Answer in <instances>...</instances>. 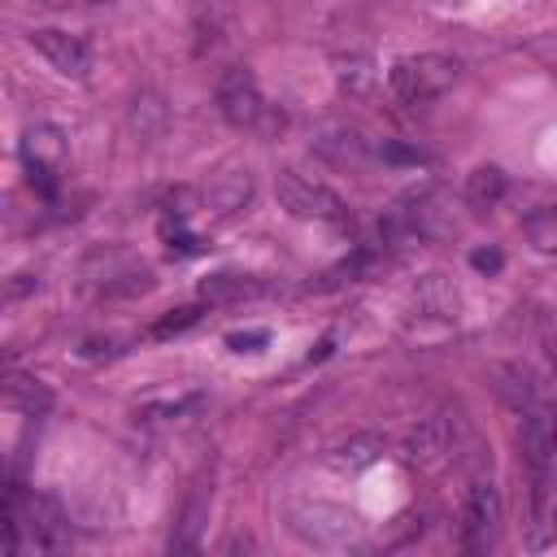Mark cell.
I'll use <instances>...</instances> for the list:
<instances>
[{
  "instance_id": "6da1fadb",
  "label": "cell",
  "mask_w": 557,
  "mask_h": 557,
  "mask_svg": "<svg viewBox=\"0 0 557 557\" xmlns=\"http://www.w3.org/2000/svg\"><path fill=\"white\" fill-rule=\"evenodd\" d=\"M78 287L91 300H126L152 287V265L122 244H100L78 261Z\"/></svg>"
},
{
  "instance_id": "7a4b0ae2",
  "label": "cell",
  "mask_w": 557,
  "mask_h": 557,
  "mask_svg": "<svg viewBox=\"0 0 557 557\" xmlns=\"http://www.w3.org/2000/svg\"><path fill=\"white\" fill-rule=\"evenodd\" d=\"M213 96H218V113L235 131H252L261 139H274L283 131V109H274L261 96V87H257V78H252L248 65H226L218 74V91Z\"/></svg>"
},
{
  "instance_id": "3957f363",
  "label": "cell",
  "mask_w": 557,
  "mask_h": 557,
  "mask_svg": "<svg viewBox=\"0 0 557 557\" xmlns=\"http://www.w3.org/2000/svg\"><path fill=\"white\" fill-rule=\"evenodd\" d=\"M457 78H461V61L448 52H413L387 70V83H392L396 100H405V104H426V100L444 96Z\"/></svg>"
},
{
  "instance_id": "277c9868",
  "label": "cell",
  "mask_w": 557,
  "mask_h": 557,
  "mask_svg": "<svg viewBox=\"0 0 557 557\" xmlns=\"http://www.w3.org/2000/svg\"><path fill=\"white\" fill-rule=\"evenodd\" d=\"M65 161H70V144H65L61 126L35 122V126L22 131V165H26V183H30L35 196L57 200Z\"/></svg>"
},
{
  "instance_id": "5b68a950",
  "label": "cell",
  "mask_w": 557,
  "mask_h": 557,
  "mask_svg": "<svg viewBox=\"0 0 557 557\" xmlns=\"http://www.w3.org/2000/svg\"><path fill=\"white\" fill-rule=\"evenodd\" d=\"M274 191H278L283 209H287L292 218H305V222H339V218L348 213V205H344L339 191H331L326 183H318V178H309V174H300V170H292V165L278 170Z\"/></svg>"
},
{
  "instance_id": "8992f818",
  "label": "cell",
  "mask_w": 557,
  "mask_h": 557,
  "mask_svg": "<svg viewBox=\"0 0 557 557\" xmlns=\"http://www.w3.org/2000/svg\"><path fill=\"white\" fill-rule=\"evenodd\" d=\"M522 540L527 548H548L557 540V461L531 470V487H527V522H522Z\"/></svg>"
},
{
  "instance_id": "52a82bcc",
  "label": "cell",
  "mask_w": 557,
  "mask_h": 557,
  "mask_svg": "<svg viewBox=\"0 0 557 557\" xmlns=\"http://www.w3.org/2000/svg\"><path fill=\"white\" fill-rule=\"evenodd\" d=\"M500 535V496L492 483H470L461 505V544L466 553H487Z\"/></svg>"
},
{
  "instance_id": "ba28073f",
  "label": "cell",
  "mask_w": 557,
  "mask_h": 557,
  "mask_svg": "<svg viewBox=\"0 0 557 557\" xmlns=\"http://www.w3.org/2000/svg\"><path fill=\"white\" fill-rule=\"evenodd\" d=\"M248 200H252V170L248 165H222L200 187V209H209L213 218H235Z\"/></svg>"
},
{
  "instance_id": "9c48e42d",
  "label": "cell",
  "mask_w": 557,
  "mask_h": 557,
  "mask_svg": "<svg viewBox=\"0 0 557 557\" xmlns=\"http://www.w3.org/2000/svg\"><path fill=\"white\" fill-rule=\"evenodd\" d=\"M30 48H35L57 74H65V78H87V70H91L87 44H83L78 35H70V30H30Z\"/></svg>"
},
{
  "instance_id": "30bf717a",
  "label": "cell",
  "mask_w": 557,
  "mask_h": 557,
  "mask_svg": "<svg viewBox=\"0 0 557 557\" xmlns=\"http://www.w3.org/2000/svg\"><path fill=\"white\" fill-rule=\"evenodd\" d=\"M448 444H453V422H448V413H435V418L418 422V426L405 435L400 457H405V466H413V470H431L435 461H444Z\"/></svg>"
},
{
  "instance_id": "8fae6325",
  "label": "cell",
  "mask_w": 557,
  "mask_h": 557,
  "mask_svg": "<svg viewBox=\"0 0 557 557\" xmlns=\"http://www.w3.org/2000/svg\"><path fill=\"white\" fill-rule=\"evenodd\" d=\"M313 152H318V157H326V161H335V165H361V161H366V152H370V144L361 139V131H357V126L326 122V126L313 135Z\"/></svg>"
},
{
  "instance_id": "7c38bea8",
  "label": "cell",
  "mask_w": 557,
  "mask_h": 557,
  "mask_svg": "<svg viewBox=\"0 0 557 557\" xmlns=\"http://www.w3.org/2000/svg\"><path fill=\"white\" fill-rule=\"evenodd\" d=\"M200 300L205 305H239V300H252L265 292V283L257 274H235V270H218V274H205L200 278Z\"/></svg>"
},
{
  "instance_id": "4fadbf2b",
  "label": "cell",
  "mask_w": 557,
  "mask_h": 557,
  "mask_svg": "<svg viewBox=\"0 0 557 557\" xmlns=\"http://www.w3.org/2000/svg\"><path fill=\"white\" fill-rule=\"evenodd\" d=\"M492 387H496V396H500L509 409H518V413L540 409L535 374H531V370H522V366H492Z\"/></svg>"
},
{
  "instance_id": "5bb4252c",
  "label": "cell",
  "mask_w": 557,
  "mask_h": 557,
  "mask_svg": "<svg viewBox=\"0 0 557 557\" xmlns=\"http://www.w3.org/2000/svg\"><path fill=\"white\" fill-rule=\"evenodd\" d=\"M505 191H509V178L500 165H474L466 174V205L470 209H496Z\"/></svg>"
},
{
  "instance_id": "9a60e30c",
  "label": "cell",
  "mask_w": 557,
  "mask_h": 557,
  "mask_svg": "<svg viewBox=\"0 0 557 557\" xmlns=\"http://www.w3.org/2000/svg\"><path fill=\"white\" fill-rule=\"evenodd\" d=\"M205 513H209V483H205V474H200V479L191 483V496H187L183 513H178V531H174L170 548H196V535H200V527H205Z\"/></svg>"
},
{
  "instance_id": "2e32d148",
  "label": "cell",
  "mask_w": 557,
  "mask_h": 557,
  "mask_svg": "<svg viewBox=\"0 0 557 557\" xmlns=\"http://www.w3.org/2000/svg\"><path fill=\"white\" fill-rule=\"evenodd\" d=\"M4 400H9L13 409H22L26 418H39V413L52 409V392H48V383H39V379H30V374H9V383H4Z\"/></svg>"
},
{
  "instance_id": "e0dca14e",
  "label": "cell",
  "mask_w": 557,
  "mask_h": 557,
  "mask_svg": "<svg viewBox=\"0 0 557 557\" xmlns=\"http://www.w3.org/2000/svg\"><path fill=\"white\" fill-rule=\"evenodd\" d=\"M379 453H383V440H379L374 431H361V435L344 440V444L331 453V466H335V470H366L370 461H379Z\"/></svg>"
},
{
  "instance_id": "ac0fdd59",
  "label": "cell",
  "mask_w": 557,
  "mask_h": 557,
  "mask_svg": "<svg viewBox=\"0 0 557 557\" xmlns=\"http://www.w3.org/2000/svg\"><path fill=\"white\" fill-rule=\"evenodd\" d=\"M522 231L527 239L540 248V252H557V205H540L522 218Z\"/></svg>"
},
{
  "instance_id": "d6986e66",
  "label": "cell",
  "mask_w": 557,
  "mask_h": 557,
  "mask_svg": "<svg viewBox=\"0 0 557 557\" xmlns=\"http://www.w3.org/2000/svg\"><path fill=\"white\" fill-rule=\"evenodd\" d=\"M200 313H205L200 305H178V309L161 313V318L148 326V335H152V339H170V335H183L187 326H196V322H200Z\"/></svg>"
},
{
  "instance_id": "ffe728a7",
  "label": "cell",
  "mask_w": 557,
  "mask_h": 557,
  "mask_svg": "<svg viewBox=\"0 0 557 557\" xmlns=\"http://www.w3.org/2000/svg\"><path fill=\"white\" fill-rule=\"evenodd\" d=\"M379 157H383V161H392V165H422V161H426V152H422V148H409V144H400V139H383Z\"/></svg>"
},
{
  "instance_id": "44dd1931",
  "label": "cell",
  "mask_w": 557,
  "mask_h": 557,
  "mask_svg": "<svg viewBox=\"0 0 557 557\" xmlns=\"http://www.w3.org/2000/svg\"><path fill=\"white\" fill-rule=\"evenodd\" d=\"M265 344H270V331H261V326L257 331H231L226 335V348L231 352H261Z\"/></svg>"
},
{
  "instance_id": "7402d4cb",
  "label": "cell",
  "mask_w": 557,
  "mask_h": 557,
  "mask_svg": "<svg viewBox=\"0 0 557 557\" xmlns=\"http://www.w3.org/2000/svg\"><path fill=\"white\" fill-rule=\"evenodd\" d=\"M470 265L479 274H496L505 265V257H500V248H479V252H470Z\"/></svg>"
},
{
  "instance_id": "603a6c76",
  "label": "cell",
  "mask_w": 557,
  "mask_h": 557,
  "mask_svg": "<svg viewBox=\"0 0 557 557\" xmlns=\"http://www.w3.org/2000/svg\"><path fill=\"white\" fill-rule=\"evenodd\" d=\"M74 4H113V0H74Z\"/></svg>"
},
{
  "instance_id": "cb8c5ba5",
  "label": "cell",
  "mask_w": 557,
  "mask_h": 557,
  "mask_svg": "<svg viewBox=\"0 0 557 557\" xmlns=\"http://www.w3.org/2000/svg\"><path fill=\"white\" fill-rule=\"evenodd\" d=\"M553 444H557V426H553Z\"/></svg>"
},
{
  "instance_id": "d4e9b609",
  "label": "cell",
  "mask_w": 557,
  "mask_h": 557,
  "mask_svg": "<svg viewBox=\"0 0 557 557\" xmlns=\"http://www.w3.org/2000/svg\"><path fill=\"white\" fill-rule=\"evenodd\" d=\"M553 61H557V48H553Z\"/></svg>"
}]
</instances>
